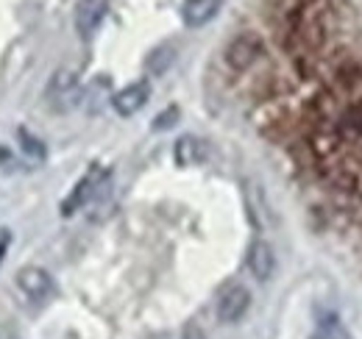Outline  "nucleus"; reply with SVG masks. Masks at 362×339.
I'll list each match as a JSON object with an SVG mask.
<instances>
[{
	"instance_id": "obj_13",
	"label": "nucleus",
	"mask_w": 362,
	"mask_h": 339,
	"mask_svg": "<svg viewBox=\"0 0 362 339\" xmlns=\"http://www.w3.org/2000/svg\"><path fill=\"white\" fill-rule=\"evenodd\" d=\"M343 123L349 131H354V133H360L362 136V100H357L349 112H346V117H343Z\"/></svg>"
},
{
	"instance_id": "obj_2",
	"label": "nucleus",
	"mask_w": 362,
	"mask_h": 339,
	"mask_svg": "<svg viewBox=\"0 0 362 339\" xmlns=\"http://www.w3.org/2000/svg\"><path fill=\"white\" fill-rule=\"evenodd\" d=\"M109 11V0H78L76 3V31L81 40H92Z\"/></svg>"
},
{
	"instance_id": "obj_3",
	"label": "nucleus",
	"mask_w": 362,
	"mask_h": 339,
	"mask_svg": "<svg viewBox=\"0 0 362 339\" xmlns=\"http://www.w3.org/2000/svg\"><path fill=\"white\" fill-rule=\"evenodd\" d=\"M106 184V172L103 170H98V167H92L81 181H78V186L73 189V195L62 203V214L64 217H70L73 212H78L81 206H87L92 198L98 195V186H103Z\"/></svg>"
},
{
	"instance_id": "obj_12",
	"label": "nucleus",
	"mask_w": 362,
	"mask_h": 339,
	"mask_svg": "<svg viewBox=\"0 0 362 339\" xmlns=\"http://www.w3.org/2000/svg\"><path fill=\"white\" fill-rule=\"evenodd\" d=\"M17 136H20V148L25 150V156H31L34 162H42V159H45V145H42L37 136H31L25 128H20Z\"/></svg>"
},
{
	"instance_id": "obj_16",
	"label": "nucleus",
	"mask_w": 362,
	"mask_h": 339,
	"mask_svg": "<svg viewBox=\"0 0 362 339\" xmlns=\"http://www.w3.org/2000/svg\"><path fill=\"white\" fill-rule=\"evenodd\" d=\"M310 339H340L334 331H317V334H313Z\"/></svg>"
},
{
	"instance_id": "obj_4",
	"label": "nucleus",
	"mask_w": 362,
	"mask_h": 339,
	"mask_svg": "<svg viewBox=\"0 0 362 339\" xmlns=\"http://www.w3.org/2000/svg\"><path fill=\"white\" fill-rule=\"evenodd\" d=\"M251 306V292L243 284H231L218 297V317L223 323H237Z\"/></svg>"
},
{
	"instance_id": "obj_9",
	"label": "nucleus",
	"mask_w": 362,
	"mask_h": 339,
	"mask_svg": "<svg viewBox=\"0 0 362 339\" xmlns=\"http://www.w3.org/2000/svg\"><path fill=\"white\" fill-rule=\"evenodd\" d=\"M173 153H176V162L181 167H192V165H201L206 159V145L198 136H181Z\"/></svg>"
},
{
	"instance_id": "obj_7",
	"label": "nucleus",
	"mask_w": 362,
	"mask_h": 339,
	"mask_svg": "<svg viewBox=\"0 0 362 339\" xmlns=\"http://www.w3.org/2000/svg\"><path fill=\"white\" fill-rule=\"evenodd\" d=\"M223 0H184L181 3V20L189 25V28H201L206 25L209 20L218 17Z\"/></svg>"
},
{
	"instance_id": "obj_1",
	"label": "nucleus",
	"mask_w": 362,
	"mask_h": 339,
	"mask_svg": "<svg viewBox=\"0 0 362 339\" xmlns=\"http://www.w3.org/2000/svg\"><path fill=\"white\" fill-rule=\"evenodd\" d=\"M259 56H262V40L257 34H240L226 50V61L231 64V70H237V73L254 67Z\"/></svg>"
},
{
	"instance_id": "obj_15",
	"label": "nucleus",
	"mask_w": 362,
	"mask_h": 339,
	"mask_svg": "<svg viewBox=\"0 0 362 339\" xmlns=\"http://www.w3.org/2000/svg\"><path fill=\"white\" fill-rule=\"evenodd\" d=\"M179 339H206V334H204V328H201L198 323H187V326L181 328Z\"/></svg>"
},
{
	"instance_id": "obj_8",
	"label": "nucleus",
	"mask_w": 362,
	"mask_h": 339,
	"mask_svg": "<svg viewBox=\"0 0 362 339\" xmlns=\"http://www.w3.org/2000/svg\"><path fill=\"white\" fill-rule=\"evenodd\" d=\"M248 270H251V275L257 281H268L273 275V270H276V254H273V248L265 239H257L251 245V251H248Z\"/></svg>"
},
{
	"instance_id": "obj_14",
	"label": "nucleus",
	"mask_w": 362,
	"mask_h": 339,
	"mask_svg": "<svg viewBox=\"0 0 362 339\" xmlns=\"http://www.w3.org/2000/svg\"><path fill=\"white\" fill-rule=\"evenodd\" d=\"M176 123H179V109L170 106V109H165V112L153 120V131H168V128H173Z\"/></svg>"
},
{
	"instance_id": "obj_6",
	"label": "nucleus",
	"mask_w": 362,
	"mask_h": 339,
	"mask_svg": "<svg viewBox=\"0 0 362 339\" xmlns=\"http://www.w3.org/2000/svg\"><path fill=\"white\" fill-rule=\"evenodd\" d=\"M17 287L28 297H34V300H42V297L53 295V278L42 267H23L17 273Z\"/></svg>"
},
{
	"instance_id": "obj_10",
	"label": "nucleus",
	"mask_w": 362,
	"mask_h": 339,
	"mask_svg": "<svg viewBox=\"0 0 362 339\" xmlns=\"http://www.w3.org/2000/svg\"><path fill=\"white\" fill-rule=\"evenodd\" d=\"M173 59H176V50L173 47H156L151 56H148V70L153 73V76H159V73H165L170 64H173Z\"/></svg>"
},
{
	"instance_id": "obj_11",
	"label": "nucleus",
	"mask_w": 362,
	"mask_h": 339,
	"mask_svg": "<svg viewBox=\"0 0 362 339\" xmlns=\"http://www.w3.org/2000/svg\"><path fill=\"white\" fill-rule=\"evenodd\" d=\"M76 86H78V76L73 70H59L50 81V95H73Z\"/></svg>"
},
{
	"instance_id": "obj_5",
	"label": "nucleus",
	"mask_w": 362,
	"mask_h": 339,
	"mask_svg": "<svg viewBox=\"0 0 362 339\" xmlns=\"http://www.w3.org/2000/svg\"><path fill=\"white\" fill-rule=\"evenodd\" d=\"M148 97H151V84L148 81H136V84H129L123 86L120 92H115L112 106H115V112L120 117H132L148 103Z\"/></svg>"
}]
</instances>
